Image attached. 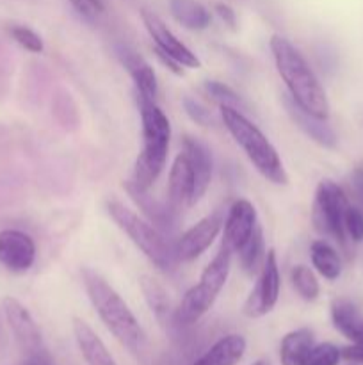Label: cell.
Returning a JSON list of instances; mask_svg holds the SVG:
<instances>
[{
    "instance_id": "1",
    "label": "cell",
    "mask_w": 363,
    "mask_h": 365,
    "mask_svg": "<svg viewBox=\"0 0 363 365\" xmlns=\"http://www.w3.org/2000/svg\"><path fill=\"white\" fill-rule=\"evenodd\" d=\"M80 277L85 294L107 330L127 351L134 356H141L146 348V335L130 307L96 269L82 267Z\"/></svg>"
},
{
    "instance_id": "2",
    "label": "cell",
    "mask_w": 363,
    "mask_h": 365,
    "mask_svg": "<svg viewBox=\"0 0 363 365\" xmlns=\"http://www.w3.org/2000/svg\"><path fill=\"white\" fill-rule=\"evenodd\" d=\"M269 45L278 73L288 89V96L312 116L327 120L330 102L326 91L302 53L280 34H274Z\"/></svg>"
},
{
    "instance_id": "3",
    "label": "cell",
    "mask_w": 363,
    "mask_h": 365,
    "mask_svg": "<svg viewBox=\"0 0 363 365\" xmlns=\"http://www.w3.org/2000/svg\"><path fill=\"white\" fill-rule=\"evenodd\" d=\"M142 125V150L135 159L130 184L148 191L162 173L171 143V123L155 100L135 93Z\"/></svg>"
},
{
    "instance_id": "4",
    "label": "cell",
    "mask_w": 363,
    "mask_h": 365,
    "mask_svg": "<svg viewBox=\"0 0 363 365\" xmlns=\"http://www.w3.org/2000/svg\"><path fill=\"white\" fill-rule=\"evenodd\" d=\"M219 109L224 127L233 141L241 146L253 168L270 184L287 185L288 175L285 171L283 160L267 135L253 121H249L241 109L230 106H219Z\"/></svg>"
},
{
    "instance_id": "5",
    "label": "cell",
    "mask_w": 363,
    "mask_h": 365,
    "mask_svg": "<svg viewBox=\"0 0 363 365\" xmlns=\"http://www.w3.org/2000/svg\"><path fill=\"white\" fill-rule=\"evenodd\" d=\"M231 252L224 245H221L219 252L203 269L199 282L194 287L189 289L182 298L180 305L174 310V321L180 327H191L196 324L216 303L217 296L226 285L231 269Z\"/></svg>"
},
{
    "instance_id": "6",
    "label": "cell",
    "mask_w": 363,
    "mask_h": 365,
    "mask_svg": "<svg viewBox=\"0 0 363 365\" xmlns=\"http://www.w3.org/2000/svg\"><path fill=\"white\" fill-rule=\"evenodd\" d=\"M107 212L110 220L117 225L120 230L130 237V241L142 252V255L160 271H171L177 262L174 257V248L166 241L162 234L157 230L153 225L142 220L141 216L132 209L125 207L117 200H109L107 202Z\"/></svg>"
},
{
    "instance_id": "7",
    "label": "cell",
    "mask_w": 363,
    "mask_h": 365,
    "mask_svg": "<svg viewBox=\"0 0 363 365\" xmlns=\"http://www.w3.org/2000/svg\"><path fill=\"white\" fill-rule=\"evenodd\" d=\"M349 207V200L344 189L333 180H322L315 189L312 203V223L319 234L333 237L338 245L345 248L344 217Z\"/></svg>"
},
{
    "instance_id": "8",
    "label": "cell",
    "mask_w": 363,
    "mask_h": 365,
    "mask_svg": "<svg viewBox=\"0 0 363 365\" xmlns=\"http://www.w3.org/2000/svg\"><path fill=\"white\" fill-rule=\"evenodd\" d=\"M4 316L14 335L18 348L25 355V362H50L48 351L43 342V335L31 312L18 299L6 296L2 299Z\"/></svg>"
},
{
    "instance_id": "9",
    "label": "cell",
    "mask_w": 363,
    "mask_h": 365,
    "mask_svg": "<svg viewBox=\"0 0 363 365\" xmlns=\"http://www.w3.org/2000/svg\"><path fill=\"white\" fill-rule=\"evenodd\" d=\"M281 291V274L280 266H278V257L274 250H267L265 262H263L262 271L258 273L255 287L249 292L246 299L242 312L249 319H258V317L267 316L270 310L276 307L280 299Z\"/></svg>"
},
{
    "instance_id": "10",
    "label": "cell",
    "mask_w": 363,
    "mask_h": 365,
    "mask_svg": "<svg viewBox=\"0 0 363 365\" xmlns=\"http://www.w3.org/2000/svg\"><path fill=\"white\" fill-rule=\"evenodd\" d=\"M224 220L221 216V212H214L205 216L203 220H199L196 225H192L185 234H182L177 245L173 246L177 260H180V262H191V260L203 255L212 246L217 235H219Z\"/></svg>"
},
{
    "instance_id": "11",
    "label": "cell",
    "mask_w": 363,
    "mask_h": 365,
    "mask_svg": "<svg viewBox=\"0 0 363 365\" xmlns=\"http://www.w3.org/2000/svg\"><path fill=\"white\" fill-rule=\"evenodd\" d=\"M141 18L146 31H148L149 38L155 43L157 50H160V52L166 53V56L173 57L174 61H178V63L185 68L201 66V61L198 59V56L171 32V29L164 24L162 18H160L159 14H155L153 11L142 9Z\"/></svg>"
},
{
    "instance_id": "12",
    "label": "cell",
    "mask_w": 363,
    "mask_h": 365,
    "mask_svg": "<svg viewBox=\"0 0 363 365\" xmlns=\"http://www.w3.org/2000/svg\"><path fill=\"white\" fill-rule=\"evenodd\" d=\"M36 262V242L28 234L14 228L0 232V264L14 274H23Z\"/></svg>"
},
{
    "instance_id": "13",
    "label": "cell",
    "mask_w": 363,
    "mask_h": 365,
    "mask_svg": "<svg viewBox=\"0 0 363 365\" xmlns=\"http://www.w3.org/2000/svg\"><path fill=\"white\" fill-rule=\"evenodd\" d=\"M256 225H258V216H256L255 205L248 200H237L230 207L223 223V242L221 245L237 253L242 245L251 237Z\"/></svg>"
},
{
    "instance_id": "14",
    "label": "cell",
    "mask_w": 363,
    "mask_h": 365,
    "mask_svg": "<svg viewBox=\"0 0 363 365\" xmlns=\"http://www.w3.org/2000/svg\"><path fill=\"white\" fill-rule=\"evenodd\" d=\"M192 191H194V177H192L191 160L187 153L180 152L174 157L167 178V203L171 210H180L185 205L191 207Z\"/></svg>"
},
{
    "instance_id": "15",
    "label": "cell",
    "mask_w": 363,
    "mask_h": 365,
    "mask_svg": "<svg viewBox=\"0 0 363 365\" xmlns=\"http://www.w3.org/2000/svg\"><path fill=\"white\" fill-rule=\"evenodd\" d=\"M184 152L187 153L189 160H191L192 177H194V191H192V202L191 207L196 205L203 196L206 195L212 182V153L203 145L199 139L185 135L184 138Z\"/></svg>"
},
{
    "instance_id": "16",
    "label": "cell",
    "mask_w": 363,
    "mask_h": 365,
    "mask_svg": "<svg viewBox=\"0 0 363 365\" xmlns=\"http://www.w3.org/2000/svg\"><path fill=\"white\" fill-rule=\"evenodd\" d=\"M283 103L288 116L292 118V121H294L312 141L324 146V148H337L338 138L337 134H335L333 128L326 123V120H320V118H315L310 113H306V110L301 109V107H299L288 95L283 98Z\"/></svg>"
},
{
    "instance_id": "17",
    "label": "cell",
    "mask_w": 363,
    "mask_h": 365,
    "mask_svg": "<svg viewBox=\"0 0 363 365\" xmlns=\"http://www.w3.org/2000/svg\"><path fill=\"white\" fill-rule=\"evenodd\" d=\"M73 335L82 359L88 365H117L102 339L80 317H73Z\"/></svg>"
},
{
    "instance_id": "18",
    "label": "cell",
    "mask_w": 363,
    "mask_h": 365,
    "mask_svg": "<svg viewBox=\"0 0 363 365\" xmlns=\"http://www.w3.org/2000/svg\"><path fill=\"white\" fill-rule=\"evenodd\" d=\"M120 59L127 71L130 73L132 81H134L135 93L146 96V98L157 100L159 95V82H157V75L153 68L139 56L137 52L130 48H121L120 50Z\"/></svg>"
},
{
    "instance_id": "19",
    "label": "cell",
    "mask_w": 363,
    "mask_h": 365,
    "mask_svg": "<svg viewBox=\"0 0 363 365\" xmlns=\"http://www.w3.org/2000/svg\"><path fill=\"white\" fill-rule=\"evenodd\" d=\"M246 348L248 342L242 335H224L191 365H237L244 356Z\"/></svg>"
},
{
    "instance_id": "20",
    "label": "cell",
    "mask_w": 363,
    "mask_h": 365,
    "mask_svg": "<svg viewBox=\"0 0 363 365\" xmlns=\"http://www.w3.org/2000/svg\"><path fill=\"white\" fill-rule=\"evenodd\" d=\"M333 327L352 344H363V316L358 307L349 299H335L331 303Z\"/></svg>"
},
{
    "instance_id": "21",
    "label": "cell",
    "mask_w": 363,
    "mask_h": 365,
    "mask_svg": "<svg viewBox=\"0 0 363 365\" xmlns=\"http://www.w3.org/2000/svg\"><path fill=\"white\" fill-rule=\"evenodd\" d=\"M171 16L189 31H205L212 21V13L198 0H167Z\"/></svg>"
},
{
    "instance_id": "22",
    "label": "cell",
    "mask_w": 363,
    "mask_h": 365,
    "mask_svg": "<svg viewBox=\"0 0 363 365\" xmlns=\"http://www.w3.org/2000/svg\"><path fill=\"white\" fill-rule=\"evenodd\" d=\"M237 255L242 271H244L248 277H258L267 257L265 241H263V230L262 227H260V223L256 225L251 237H249L248 241L242 245V248L238 250Z\"/></svg>"
},
{
    "instance_id": "23",
    "label": "cell",
    "mask_w": 363,
    "mask_h": 365,
    "mask_svg": "<svg viewBox=\"0 0 363 365\" xmlns=\"http://www.w3.org/2000/svg\"><path fill=\"white\" fill-rule=\"evenodd\" d=\"M310 259H312V266L315 267L317 273L326 280L333 282L342 274L340 255L327 241H322V239L313 241L310 246Z\"/></svg>"
},
{
    "instance_id": "24",
    "label": "cell",
    "mask_w": 363,
    "mask_h": 365,
    "mask_svg": "<svg viewBox=\"0 0 363 365\" xmlns=\"http://www.w3.org/2000/svg\"><path fill=\"white\" fill-rule=\"evenodd\" d=\"M315 337L308 328H299L281 339L280 362L281 365H301L306 351L313 346Z\"/></svg>"
},
{
    "instance_id": "25",
    "label": "cell",
    "mask_w": 363,
    "mask_h": 365,
    "mask_svg": "<svg viewBox=\"0 0 363 365\" xmlns=\"http://www.w3.org/2000/svg\"><path fill=\"white\" fill-rule=\"evenodd\" d=\"M139 287H141V292L144 296L146 303H148L149 310L155 314V317L160 323H166L171 316V302L166 289L155 278L148 277V274H142L139 278Z\"/></svg>"
},
{
    "instance_id": "26",
    "label": "cell",
    "mask_w": 363,
    "mask_h": 365,
    "mask_svg": "<svg viewBox=\"0 0 363 365\" xmlns=\"http://www.w3.org/2000/svg\"><path fill=\"white\" fill-rule=\"evenodd\" d=\"M290 282L294 285L295 292L301 296L305 302H315L320 294V285L315 273L305 264L294 266L290 271Z\"/></svg>"
},
{
    "instance_id": "27",
    "label": "cell",
    "mask_w": 363,
    "mask_h": 365,
    "mask_svg": "<svg viewBox=\"0 0 363 365\" xmlns=\"http://www.w3.org/2000/svg\"><path fill=\"white\" fill-rule=\"evenodd\" d=\"M342 360V349L331 342H313L312 348L306 351L301 365H338Z\"/></svg>"
},
{
    "instance_id": "28",
    "label": "cell",
    "mask_w": 363,
    "mask_h": 365,
    "mask_svg": "<svg viewBox=\"0 0 363 365\" xmlns=\"http://www.w3.org/2000/svg\"><path fill=\"white\" fill-rule=\"evenodd\" d=\"M203 88H205L206 95H209L214 102L219 103V106H230L235 107V109H241L242 107L241 96H238L230 86L223 84V82L206 81Z\"/></svg>"
},
{
    "instance_id": "29",
    "label": "cell",
    "mask_w": 363,
    "mask_h": 365,
    "mask_svg": "<svg viewBox=\"0 0 363 365\" xmlns=\"http://www.w3.org/2000/svg\"><path fill=\"white\" fill-rule=\"evenodd\" d=\"M9 34L21 48H25L31 53H41L45 45H43L41 36L36 34L32 29L23 27V25H14V27L9 29Z\"/></svg>"
},
{
    "instance_id": "30",
    "label": "cell",
    "mask_w": 363,
    "mask_h": 365,
    "mask_svg": "<svg viewBox=\"0 0 363 365\" xmlns=\"http://www.w3.org/2000/svg\"><path fill=\"white\" fill-rule=\"evenodd\" d=\"M344 227H345V235H347L351 241L359 242L363 241V212L356 207L349 205L345 210L344 217Z\"/></svg>"
},
{
    "instance_id": "31",
    "label": "cell",
    "mask_w": 363,
    "mask_h": 365,
    "mask_svg": "<svg viewBox=\"0 0 363 365\" xmlns=\"http://www.w3.org/2000/svg\"><path fill=\"white\" fill-rule=\"evenodd\" d=\"M71 7L89 21H95L105 14V4L102 0H70Z\"/></svg>"
},
{
    "instance_id": "32",
    "label": "cell",
    "mask_w": 363,
    "mask_h": 365,
    "mask_svg": "<svg viewBox=\"0 0 363 365\" xmlns=\"http://www.w3.org/2000/svg\"><path fill=\"white\" fill-rule=\"evenodd\" d=\"M212 11L221 18V21H223L228 29L237 31V14H235V11L231 9L228 4L217 2L216 0V2H212Z\"/></svg>"
},
{
    "instance_id": "33",
    "label": "cell",
    "mask_w": 363,
    "mask_h": 365,
    "mask_svg": "<svg viewBox=\"0 0 363 365\" xmlns=\"http://www.w3.org/2000/svg\"><path fill=\"white\" fill-rule=\"evenodd\" d=\"M184 106H185V109H187L189 116H191L192 120L198 121V123H201V125L206 123V120H209V113H206V110L203 109L201 106H198L196 102H191L189 98L185 100Z\"/></svg>"
},
{
    "instance_id": "34",
    "label": "cell",
    "mask_w": 363,
    "mask_h": 365,
    "mask_svg": "<svg viewBox=\"0 0 363 365\" xmlns=\"http://www.w3.org/2000/svg\"><path fill=\"white\" fill-rule=\"evenodd\" d=\"M342 359L347 360L351 364H362L363 365V344H352L342 349Z\"/></svg>"
},
{
    "instance_id": "35",
    "label": "cell",
    "mask_w": 363,
    "mask_h": 365,
    "mask_svg": "<svg viewBox=\"0 0 363 365\" xmlns=\"http://www.w3.org/2000/svg\"><path fill=\"white\" fill-rule=\"evenodd\" d=\"M155 53H157V57H159V59L162 61V64H166V66L169 68V70L173 71L174 75H182V73H184V70H182V64L178 63V61H174L173 57L166 56V53H162V52H160V50H157V48H155Z\"/></svg>"
},
{
    "instance_id": "36",
    "label": "cell",
    "mask_w": 363,
    "mask_h": 365,
    "mask_svg": "<svg viewBox=\"0 0 363 365\" xmlns=\"http://www.w3.org/2000/svg\"><path fill=\"white\" fill-rule=\"evenodd\" d=\"M354 182H356V185H358V191L362 192V196H363V168H359V170H356V173H354Z\"/></svg>"
},
{
    "instance_id": "37",
    "label": "cell",
    "mask_w": 363,
    "mask_h": 365,
    "mask_svg": "<svg viewBox=\"0 0 363 365\" xmlns=\"http://www.w3.org/2000/svg\"><path fill=\"white\" fill-rule=\"evenodd\" d=\"M253 365H270V364L267 362V360H258V362H255Z\"/></svg>"
}]
</instances>
